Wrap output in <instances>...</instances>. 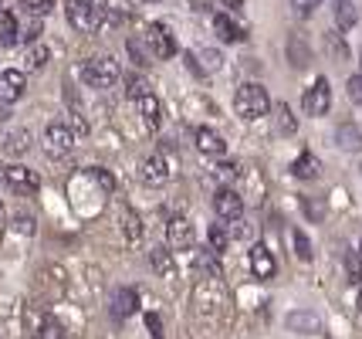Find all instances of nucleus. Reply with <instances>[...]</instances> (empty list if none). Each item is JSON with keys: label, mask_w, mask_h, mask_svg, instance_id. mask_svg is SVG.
Segmentation results:
<instances>
[{"label": "nucleus", "mask_w": 362, "mask_h": 339, "mask_svg": "<svg viewBox=\"0 0 362 339\" xmlns=\"http://www.w3.org/2000/svg\"><path fill=\"white\" fill-rule=\"evenodd\" d=\"M64 17L78 34L105 31V0H64Z\"/></svg>", "instance_id": "nucleus-1"}, {"label": "nucleus", "mask_w": 362, "mask_h": 339, "mask_svg": "<svg viewBox=\"0 0 362 339\" xmlns=\"http://www.w3.org/2000/svg\"><path fill=\"white\" fill-rule=\"evenodd\" d=\"M359 251H362V244H359Z\"/></svg>", "instance_id": "nucleus-54"}, {"label": "nucleus", "mask_w": 362, "mask_h": 339, "mask_svg": "<svg viewBox=\"0 0 362 339\" xmlns=\"http://www.w3.org/2000/svg\"><path fill=\"white\" fill-rule=\"evenodd\" d=\"M227 231H230V238H237V241H244V238H251V234H254V227L247 224L244 217H237V221H230V227H227Z\"/></svg>", "instance_id": "nucleus-40"}, {"label": "nucleus", "mask_w": 362, "mask_h": 339, "mask_svg": "<svg viewBox=\"0 0 362 339\" xmlns=\"http://www.w3.org/2000/svg\"><path fill=\"white\" fill-rule=\"evenodd\" d=\"M221 7H227L230 14H237V11H244V0H221Z\"/></svg>", "instance_id": "nucleus-46"}, {"label": "nucleus", "mask_w": 362, "mask_h": 339, "mask_svg": "<svg viewBox=\"0 0 362 339\" xmlns=\"http://www.w3.org/2000/svg\"><path fill=\"white\" fill-rule=\"evenodd\" d=\"M47 62H51V51H47V45H41V41H34L31 48L24 51V68H28V71H41V68H47Z\"/></svg>", "instance_id": "nucleus-29"}, {"label": "nucleus", "mask_w": 362, "mask_h": 339, "mask_svg": "<svg viewBox=\"0 0 362 339\" xmlns=\"http://www.w3.org/2000/svg\"><path fill=\"white\" fill-rule=\"evenodd\" d=\"M129 17H132V7H129L126 0H105V31L129 24Z\"/></svg>", "instance_id": "nucleus-25"}, {"label": "nucleus", "mask_w": 362, "mask_h": 339, "mask_svg": "<svg viewBox=\"0 0 362 339\" xmlns=\"http://www.w3.org/2000/svg\"><path fill=\"white\" fill-rule=\"evenodd\" d=\"M126 51H129V58H132L139 68H146V65H149V58H153V54H149V48H146V41H142V34H132V38H129Z\"/></svg>", "instance_id": "nucleus-31"}, {"label": "nucleus", "mask_w": 362, "mask_h": 339, "mask_svg": "<svg viewBox=\"0 0 362 339\" xmlns=\"http://www.w3.org/2000/svg\"><path fill=\"white\" fill-rule=\"evenodd\" d=\"M332 4H335V0H332Z\"/></svg>", "instance_id": "nucleus-55"}, {"label": "nucleus", "mask_w": 362, "mask_h": 339, "mask_svg": "<svg viewBox=\"0 0 362 339\" xmlns=\"http://www.w3.org/2000/svg\"><path fill=\"white\" fill-rule=\"evenodd\" d=\"M288 4H291V14L301 17V21H305V17H312L318 7H322V0H288Z\"/></svg>", "instance_id": "nucleus-37"}, {"label": "nucleus", "mask_w": 362, "mask_h": 339, "mask_svg": "<svg viewBox=\"0 0 362 339\" xmlns=\"http://www.w3.org/2000/svg\"><path fill=\"white\" fill-rule=\"evenodd\" d=\"M197 62H204V75H210V71H221L223 68V54L217 48H200L197 51Z\"/></svg>", "instance_id": "nucleus-33"}, {"label": "nucleus", "mask_w": 362, "mask_h": 339, "mask_svg": "<svg viewBox=\"0 0 362 339\" xmlns=\"http://www.w3.org/2000/svg\"><path fill=\"white\" fill-rule=\"evenodd\" d=\"M359 65H362V51H359Z\"/></svg>", "instance_id": "nucleus-51"}, {"label": "nucleus", "mask_w": 362, "mask_h": 339, "mask_svg": "<svg viewBox=\"0 0 362 339\" xmlns=\"http://www.w3.org/2000/svg\"><path fill=\"white\" fill-rule=\"evenodd\" d=\"M206 244H210L214 255H223V251L230 248V231H227V224H210L206 227Z\"/></svg>", "instance_id": "nucleus-30"}, {"label": "nucleus", "mask_w": 362, "mask_h": 339, "mask_svg": "<svg viewBox=\"0 0 362 339\" xmlns=\"http://www.w3.org/2000/svg\"><path fill=\"white\" fill-rule=\"evenodd\" d=\"M21 41V21L14 17V11H0V48H14Z\"/></svg>", "instance_id": "nucleus-21"}, {"label": "nucleus", "mask_w": 362, "mask_h": 339, "mask_svg": "<svg viewBox=\"0 0 362 339\" xmlns=\"http://www.w3.org/2000/svg\"><path fill=\"white\" fill-rule=\"evenodd\" d=\"M214 177H221V180H234V177H237V166H234V163H217Z\"/></svg>", "instance_id": "nucleus-44"}, {"label": "nucleus", "mask_w": 362, "mask_h": 339, "mask_svg": "<svg viewBox=\"0 0 362 339\" xmlns=\"http://www.w3.org/2000/svg\"><path fill=\"white\" fill-rule=\"evenodd\" d=\"M346 272L352 282H362V255L359 251H349L346 255Z\"/></svg>", "instance_id": "nucleus-39"}, {"label": "nucleus", "mask_w": 362, "mask_h": 339, "mask_svg": "<svg viewBox=\"0 0 362 339\" xmlns=\"http://www.w3.org/2000/svg\"><path fill=\"white\" fill-rule=\"evenodd\" d=\"M146 4H153V0H146Z\"/></svg>", "instance_id": "nucleus-53"}, {"label": "nucleus", "mask_w": 362, "mask_h": 339, "mask_svg": "<svg viewBox=\"0 0 362 339\" xmlns=\"http://www.w3.org/2000/svg\"><path fill=\"white\" fill-rule=\"evenodd\" d=\"M234 113L240 115V119H247V122L261 119V115H268L271 113L268 88L257 85V81H244V85L234 92Z\"/></svg>", "instance_id": "nucleus-3"}, {"label": "nucleus", "mask_w": 362, "mask_h": 339, "mask_svg": "<svg viewBox=\"0 0 362 339\" xmlns=\"http://www.w3.org/2000/svg\"><path fill=\"white\" fill-rule=\"evenodd\" d=\"M193 241H197V231H193V224L187 217H173L166 224V244L173 251H187V248H193Z\"/></svg>", "instance_id": "nucleus-11"}, {"label": "nucleus", "mask_w": 362, "mask_h": 339, "mask_svg": "<svg viewBox=\"0 0 362 339\" xmlns=\"http://www.w3.org/2000/svg\"><path fill=\"white\" fill-rule=\"evenodd\" d=\"M146 329H149V336L153 339H163V319H159L156 312H149V316H146Z\"/></svg>", "instance_id": "nucleus-43"}, {"label": "nucleus", "mask_w": 362, "mask_h": 339, "mask_svg": "<svg viewBox=\"0 0 362 339\" xmlns=\"http://www.w3.org/2000/svg\"><path fill=\"white\" fill-rule=\"evenodd\" d=\"M335 143L342 153H359L362 149V130L356 122H342L339 130H335Z\"/></svg>", "instance_id": "nucleus-22"}, {"label": "nucleus", "mask_w": 362, "mask_h": 339, "mask_svg": "<svg viewBox=\"0 0 362 339\" xmlns=\"http://www.w3.org/2000/svg\"><path fill=\"white\" fill-rule=\"evenodd\" d=\"M214 31H217V38L227 41V45H237V41L244 38V28H240L230 14H214Z\"/></svg>", "instance_id": "nucleus-23"}, {"label": "nucleus", "mask_w": 362, "mask_h": 339, "mask_svg": "<svg viewBox=\"0 0 362 339\" xmlns=\"http://www.w3.org/2000/svg\"><path fill=\"white\" fill-rule=\"evenodd\" d=\"M193 139H197V149H200L204 156H217V160H221L223 153H227L223 136L217 130H210V126H200V130L193 132Z\"/></svg>", "instance_id": "nucleus-14"}, {"label": "nucleus", "mask_w": 362, "mask_h": 339, "mask_svg": "<svg viewBox=\"0 0 362 339\" xmlns=\"http://www.w3.org/2000/svg\"><path fill=\"white\" fill-rule=\"evenodd\" d=\"M288 62L295 68L312 65V48H308V41H305L301 34H291V38H288Z\"/></svg>", "instance_id": "nucleus-24"}, {"label": "nucleus", "mask_w": 362, "mask_h": 339, "mask_svg": "<svg viewBox=\"0 0 362 339\" xmlns=\"http://www.w3.org/2000/svg\"><path fill=\"white\" fill-rule=\"evenodd\" d=\"M325 54H329V62H335V65H346L349 58H352V48H349L346 34L339 31V28H332V31H325Z\"/></svg>", "instance_id": "nucleus-16"}, {"label": "nucleus", "mask_w": 362, "mask_h": 339, "mask_svg": "<svg viewBox=\"0 0 362 339\" xmlns=\"http://www.w3.org/2000/svg\"><path fill=\"white\" fill-rule=\"evenodd\" d=\"M291 173L298 180H315L318 173H322V163H318L315 153H301L298 160L291 163Z\"/></svg>", "instance_id": "nucleus-26"}, {"label": "nucleus", "mask_w": 362, "mask_h": 339, "mask_svg": "<svg viewBox=\"0 0 362 339\" xmlns=\"http://www.w3.org/2000/svg\"><path fill=\"white\" fill-rule=\"evenodd\" d=\"M274 126H278L281 136H295V132H298V119H295L288 102H278V105H274Z\"/></svg>", "instance_id": "nucleus-27"}, {"label": "nucleus", "mask_w": 362, "mask_h": 339, "mask_svg": "<svg viewBox=\"0 0 362 339\" xmlns=\"http://www.w3.org/2000/svg\"><path fill=\"white\" fill-rule=\"evenodd\" d=\"M78 75L88 88L105 92V88H112L115 81L122 79V68H119V62H115L112 54H95V58H85L78 65Z\"/></svg>", "instance_id": "nucleus-2"}, {"label": "nucleus", "mask_w": 362, "mask_h": 339, "mask_svg": "<svg viewBox=\"0 0 362 339\" xmlns=\"http://www.w3.org/2000/svg\"><path fill=\"white\" fill-rule=\"evenodd\" d=\"M136 109H139L142 126H146L149 132H156L159 126H163V102H159L153 92H146L142 98H136Z\"/></svg>", "instance_id": "nucleus-13"}, {"label": "nucleus", "mask_w": 362, "mask_h": 339, "mask_svg": "<svg viewBox=\"0 0 362 339\" xmlns=\"http://www.w3.org/2000/svg\"><path fill=\"white\" fill-rule=\"evenodd\" d=\"M75 139H78V132L71 130V122L68 119H54V122H47L45 136H41V146H45V153L51 160H64L75 149Z\"/></svg>", "instance_id": "nucleus-4"}, {"label": "nucleus", "mask_w": 362, "mask_h": 339, "mask_svg": "<svg viewBox=\"0 0 362 339\" xmlns=\"http://www.w3.org/2000/svg\"><path fill=\"white\" fill-rule=\"evenodd\" d=\"M332 17H335V28H339V31H352V28L359 24L356 0H335V4H332Z\"/></svg>", "instance_id": "nucleus-19"}, {"label": "nucleus", "mask_w": 362, "mask_h": 339, "mask_svg": "<svg viewBox=\"0 0 362 339\" xmlns=\"http://www.w3.org/2000/svg\"><path fill=\"white\" fill-rule=\"evenodd\" d=\"M284 326H288V333L315 336V333H322V316L312 312V309H295V312H288V316H284Z\"/></svg>", "instance_id": "nucleus-9"}, {"label": "nucleus", "mask_w": 362, "mask_h": 339, "mask_svg": "<svg viewBox=\"0 0 362 339\" xmlns=\"http://www.w3.org/2000/svg\"><path fill=\"white\" fill-rule=\"evenodd\" d=\"M14 227L21 231V234H34V221H31V217H17Z\"/></svg>", "instance_id": "nucleus-45"}, {"label": "nucleus", "mask_w": 362, "mask_h": 339, "mask_svg": "<svg viewBox=\"0 0 362 339\" xmlns=\"http://www.w3.org/2000/svg\"><path fill=\"white\" fill-rule=\"evenodd\" d=\"M119 227H122V238H126V244H139L142 241V217L132 207L119 210Z\"/></svg>", "instance_id": "nucleus-20"}, {"label": "nucleus", "mask_w": 362, "mask_h": 339, "mask_svg": "<svg viewBox=\"0 0 362 339\" xmlns=\"http://www.w3.org/2000/svg\"><path fill=\"white\" fill-rule=\"evenodd\" d=\"M305 210H308V217H312V221H318V217H322L318 204H312V200H305Z\"/></svg>", "instance_id": "nucleus-47"}, {"label": "nucleus", "mask_w": 362, "mask_h": 339, "mask_svg": "<svg viewBox=\"0 0 362 339\" xmlns=\"http://www.w3.org/2000/svg\"><path fill=\"white\" fill-rule=\"evenodd\" d=\"M149 268L159 275V278H176V258L173 248H149Z\"/></svg>", "instance_id": "nucleus-17"}, {"label": "nucleus", "mask_w": 362, "mask_h": 339, "mask_svg": "<svg viewBox=\"0 0 362 339\" xmlns=\"http://www.w3.org/2000/svg\"><path fill=\"white\" fill-rule=\"evenodd\" d=\"M170 177H173V170L163 153H149L139 160V180L146 187H163V183H170Z\"/></svg>", "instance_id": "nucleus-7"}, {"label": "nucleus", "mask_w": 362, "mask_h": 339, "mask_svg": "<svg viewBox=\"0 0 362 339\" xmlns=\"http://www.w3.org/2000/svg\"><path fill=\"white\" fill-rule=\"evenodd\" d=\"M214 210H217V217L221 221H237V217H244V200H240V194L237 190H230V187H221L217 190V197H214Z\"/></svg>", "instance_id": "nucleus-10"}, {"label": "nucleus", "mask_w": 362, "mask_h": 339, "mask_svg": "<svg viewBox=\"0 0 362 339\" xmlns=\"http://www.w3.org/2000/svg\"><path fill=\"white\" fill-rule=\"evenodd\" d=\"M291 248H295V258H301V261H312V255H315V251H312V241H308V234L298 231V227L291 231Z\"/></svg>", "instance_id": "nucleus-32"}, {"label": "nucleus", "mask_w": 362, "mask_h": 339, "mask_svg": "<svg viewBox=\"0 0 362 339\" xmlns=\"http://www.w3.org/2000/svg\"><path fill=\"white\" fill-rule=\"evenodd\" d=\"M17 4L34 17H47L51 11H54V0H17Z\"/></svg>", "instance_id": "nucleus-36"}, {"label": "nucleus", "mask_w": 362, "mask_h": 339, "mask_svg": "<svg viewBox=\"0 0 362 339\" xmlns=\"http://www.w3.org/2000/svg\"><path fill=\"white\" fill-rule=\"evenodd\" d=\"M274 255H271L264 244H254L251 248V272L254 278H261V282H268V278H274Z\"/></svg>", "instance_id": "nucleus-18"}, {"label": "nucleus", "mask_w": 362, "mask_h": 339, "mask_svg": "<svg viewBox=\"0 0 362 339\" xmlns=\"http://www.w3.org/2000/svg\"><path fill=\"white\" fill-rule=\"evenodd\" d=\"M0 183H4V170H0Z\"/></svg>", "instance_id": "nucleus-50"}, {"label": "nucleus", "mask_w": 362, "mask_h": 339, "mask_svg": "<svg viewBox=\"0 0 362 339\" xmlns=\"http://www.w3.org/2000/svg\"><path fill=\"white\" fill-rule=\"evenodd\" d=\"M0 11H4V4H0Z\"/></svg>", "instance_id": "nucleus-52"}, {"label": "nucleus", "mask_w": 362, "mask_h": 339, "mask_svg": "<svg viewBox=\"0 0 362 339\" xmlns=\"http://www.w3.org/2000/svg\"><path fill=\"white\" fill-rule=\"evenodd\" d=\"M37 339H68V333H64L62 326L54 323V319H47L45 326H41V333H37Z\"/></svg>", "instance_id": "nucleus-41"}, {"label": "nucleus", "mask_w": 362, "mask_h": 339, "mask_svg": "<svg viewBox=\"0 0 362 339\" xmlns=\"http://www.w3.org/2000/svg\"><path fill=\"white\" fill-rule=\"evenodd\" d=\"M197 268H200L206 278H221V265H217V255H214V251L197 255Z\"/></svg>", "instance_id": "nucleus-34"}, {"label": "nucleus", "mask_w": 362, "mask_h": 339, "mask_svg": "<svg viewBox=\"0 0 362 339\" xmlns=\"http://www.w3.org/2000/svg\"><path fill=\"white\" fill-rule=\"evenodd\" d=\"M109 306H112V316H115V319H129V316H132V312L139 309V295H136V289L122 285V289L112 292Z\"/></svg>", "instance_id": "nucleus-15"}, {"label": "nucleus", "mask_w": 362, "mask_h": 339, "mask_svg": "<svg viewBox=\"0 0 362 339\" xmlns=\"http://www.w3.org/2000/svg\"><path fill=\"white\" fill-rule=\"evenodd\" d=\"M4 183L14 187L17 194H34V190H41V177L34 173L31 166H24V163L4 166Z\"/></svg>", "instance_id": "nucleus-8"}, {"label": "nucleus", "mask_w": 362, "mask_h": 339, "mask_svg": "<svg viewBox=\"0 0 362 339\" xmlns=\"http://www.w3.org/2000/svg\"><path fill=\"white\" fill-rule=\"evenodd\" d=\"M126 81H129L126 96L132 98V102H136V98H142V96H146V92H149V85H146V81H142V79H126Z\"/></svg>", "instance_id": "nucleus-42"}, {"label": "nucleus", "mask_w": 362, "mask_h": 339, "mask_svg": "<svg viewBox=\"0 0 362 339\" xmlns=\"http://www.w3.org/2000/svg\"><path fill=\"white\" fill-rule=\"evenodd\" d=\"M24 92H28V75H24L21 68H4V71H0V98L14 105Z\"/></svg>", "instance_id": "nucleus-12"}, {"label": "nucleus", "mask_w": 362, "mask_h": 339, "mask_svg": "<svg viewBox=\"0 0 362 339\" xmlns=\"http://www.w3.org/2000/svg\"><path fill=\"white\" fill-rule=\"evenodd\" d=\"M359 306H362V289H359Z\"/></svg>", "instance_id": "nucleus-49"}, {"label": "nucleus", "mask_w": 362, "mask_h": 339, "mask_svg": "<svg viewBox=\"0 0 362 339\" xmlns=\"http://www.w3.org/2000/svg\"><path fill=\"white\" fill-rule=\"evenodd\" d=\"M88 180H95V183H98L105 194H112V190H115V177H112L105 166H92V170H88Z\"/></svg>", "instance_id": "nucleus-35"}, {"label": "nucleus", "mask_w": 362, "mask_h": 339, "mask_svg": "<svg viewBox=\"0 0 362 339\" xmlns=\"http://www.w3.org/2000/svg\"><path fill=\"white\" fill-rule=\"evenodd\" d=\"M142 41H146V48H149V54H153L156 62H166V58L176 54V38L163 21H153V24L142 31Z\"/></svg>", "instance_id": "nucleus-5"}, {"label": "nucleus", "mask_w": 362, "mask_h": 339, "mask_svg": "<svg viewBox=\"0 0 362 339\" xmlns=\"http://www.w3.org/2000/svg\"><path fill=\"white\" fill-rule=\"evenodd\" d=\"M332 109V85L329 79L322 75V79H315L308 88H305V96H301V113L305 115H325Z\"/></svg>", "instance_id": "nucleus-6"}, {"label": "nucleus", "mask_w": 362, "mask_h": 339, "mask_svg": "<svg viewBox=\"0 0 362 339\" xmlns=\"http://www.w3.org/2000/svg\"><path fill=\"white\" fill-rule=\"evenodd\" d=\"M31 130H14L7 132V139H4V149H7V156H24L28 149H31Z\"/></svg>", "instance_id": "nucleus-28"}, {"label": "nucleus", "mask_w": 362, "mask_h": 339, "mask_svg": "<svg viewBox=\"0 0 362 339\" xmlns=\"http://www.w3.org/2000/svg\"><path fill=\"white\" fill-rule=\"evenodd\" d=\"M0 221H4V204H0Z\"/></svg>", "instance_id": "nucleus-48"}, {"label": "nucleus", "mask_w": 362, "mask_h": 339, "mask_svg": "<svg viewBox=\"0 0 362 339\" xmlns=\"http://www.w3.org/2000/svg\"><path fill=\"white\" fill-rule=\"evenodd\" d=\"M346 96H349V102L362 105V71H356V75L346 79Z\"/></svg>", "instance_id": "nucleus-38"}]
</instances>
